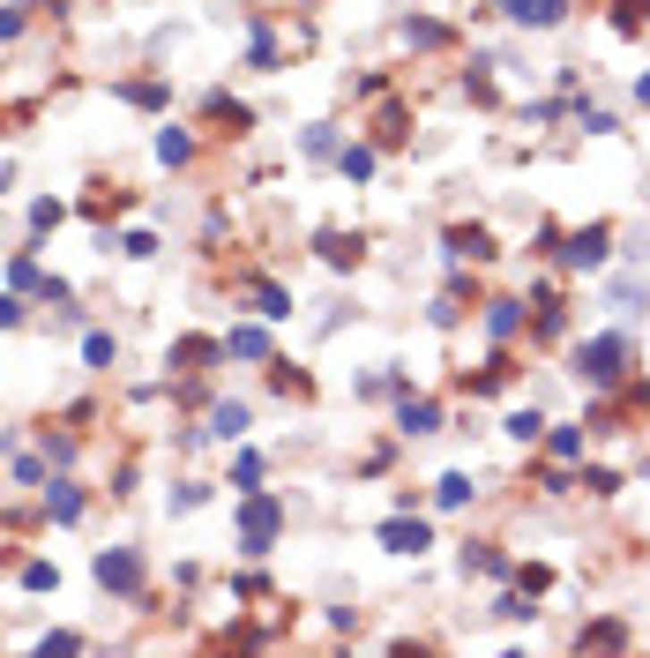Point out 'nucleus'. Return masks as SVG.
Returning <instances> with one entry per match:
<instances>
[{"mask_svg": "<svg viewBox=\"0 0 650 658\" xmlns=\"http://www.w3.org/2000/svg\"><path fill=\"white\" fill-rule=\"evenodd\" d=\"M576 367L591 374V381H620V367H628V345H620V337H598V345H583V352H576Z\"/></svg>", "mask_w": 650, "mask_h": 658, "instance_id": "nucleus-1", "label": "nucleus"}, {"mask_svg": "<svg viewBox=\"0 0 650 658\" xmlns=\"http://www.w3.org/2000/svg\"><path fill=\"white\" fill-rule=\"evenodd\" d=\"M509 15H516V23H538V30H546V23H561V0H509Z\"/></svg>", "mask_w": 650, "mask_h": 658, "instance_id": "nucleus-2", "label": "nucleus"}, {"mask_svg": "<svg viewBox=\"0 0 650 658\" xmlns=\"http://www.w3.org/2000/svg\"><path fill=\"white\" fill-rule=\"evenodd\" d=\"M382 539L396 546V554H418V546H426V524H389Z\"/></svg>", "mask_w": 650, "mask_h": 658, "instance_id": "nucleus-3", "label": "nucleus"}, {"mask_svg": "<svg viewBox=\"0 0 650 658\" xmlns=\"http://www.w3.org/2000/svg\"><path fill=\"white\" fill-rule=\"evenodd\" d=\"M209 427H217L224 441H232V434H247V405H217V412H209Z\"/></svg>", "mask_w": 650, "mask_h": 658, "instance_id": "nucleus-4", "label": "nucleus"}, {"mask_svg": "<svg viewBox=\"0 0 650 658\" xmlns=\"http://www.w3.org/2000/svg\"><path fill=\"white\" fill-rule=\"evenodd\" d=\"M97 577H105V584H135V561H128V554H105Z\"/></svg>", "mask_w": 650, "mask_h": 658, "instance_id": "nucleus-5", "label": "nucleus"}, {"mask_svg": "<svg viewBox=\"0 0 650 658\" xmlns=\"http://www.w3.org/2000/svg\"><path fill=\"white\" fill-rule=\"evenodd\" d=\"M569 262H605V232H583V240L569 247Z\"/></svg>", "mask_w": 650, "mask_h": 658, "instance_id": "nucleus-6", "label": "nucleus"}, {"mask_svg": "<svg viewBox=\"0 0 650 658\" xmlns=\"http://www.w3.org/2000/svg\"><path fill=\"white\" fill-rule=\"evenodd\" d=\"M486 322H494V337H509V329L523 322V314H516V300H494V314H486Z\"/></svg>", "mask_w": 650, "mask_h": 658, "instance_id": "nucleus-7", "label": "nucleus"}, {"mask_svg": "<svg viewBox=\"0 0 650 658\" xmlns=\"http://www.w3.org/2000/svg\"><path fill=\"white\" fill-rule=\"evenodd\" d=\"M456 501H471V479H464V472L442 479V508H456Z\"/></svg>", "mask_w": 650, "mask_h": 658, "instance_id": "nucleus-8", "label": "nucleus"}, {"mask_svg": "<svg viewBox=\"0 0 650 658\" xmlns=\"http://www.w3.org/2000/svg\"><path fill=\"white\" fill-rule=\"evenodd\" d=\"M232 352L240 359H262V329H232Z\"/></svg>", "mask_w": 650, "mask_h": 658, "instance_id": "nucleus-9", "label": "nucleus"}, {"mask_svg": "<svg viewBox=\"0 0 650 658\" xmlns=\"http://www.w3.org/2000/svg\"><path fill=\"white\" fill-rule=\"evenodd\" d=\"M404 427L411 434H434V405H404Z\"/></svg>", "mask_w": 650, "mask_h": 658, "instance_id": "nucleus-10", "label": "nucleus"}, {"mask_svg": "<svg viewBox=\"0 0 650 658\" xmlns=\"http://www.w3.org/2000/svg\"><path fill=\"white\" fill-rule=\"evenodd\" d=\"M636 98H643V105H650V75H643V82H636Z\"/></svg>", "mask_w": 650, "mask_h": 658, "instance_id": "nucleus-11", "label": "nucleus"}]
</instances>
